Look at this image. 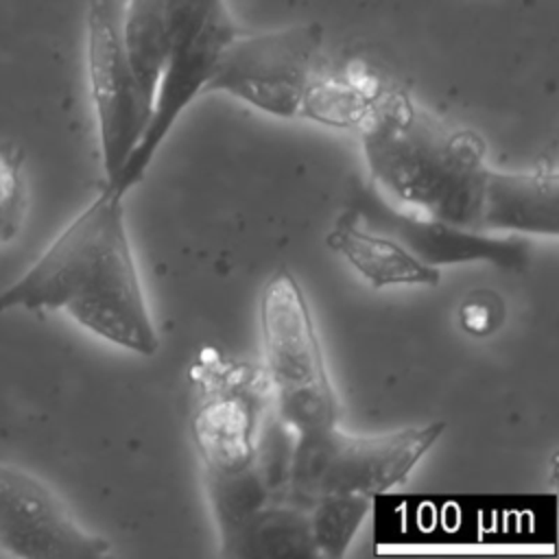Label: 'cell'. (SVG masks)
Masks as SVG:
<instances>
[{"label":"cell","instance_id":"5","mask_svg":"<svg viewBox=\"0 0 559 559\" xmlns=\"http://www.w3.org/2000/svg\"><path fill=\"white\" fill-rule=\"evenodd\" d=\"M321 24H293L266 33H236L218 52L205 92H225L277 118L304 116L319 79Z\"/></svg>","mask_w":559,"mask_h":559},{"label":"cell","instance_id":"9","mask_svg":"<svg viewBox=\"0 0 559 559\" xmlns=\"http://www.w3.org/2000/svg\"><path fill=\"white\" fill-rule=\"evenodd\" d=\"M478 229L520 231L535 236H557L559 231V179L555 168L528 173H500L489 168Z\"/></svg>","mask_w":559,"mask_h":559},{"label":"cell","instance_id":"16","mask_svg":"<svg viewBox=\"0 0 559 559\" xmlns=\"http://www.w3.org/2000/svg\"><path fill=\"white\" fill-rule=\"evenodd\" d=\"M456 317L465 334L474 338H485L502 328L507 319V306L496 290L478 288L465 295Z\"/></svg>","mask_w":559,"mask_h":559},{"label":"cell","instance_id":"8","mask_svg":"<svg viewBox=\"0 0 559 559\" xmlns=\"http://www.w3.org/2000/svg\"><path fill=\"white\" fill-rule=\"evenodd\" d=\"M352 212L373 225L380 234L400 240L419 260L439 266L450 262L489 260L504 269H518L526 262V251L518 238H500L487 231L456 227L424 214L408 212L386 201L373 186L360 192Z\"/></svg>","mask_w":559,"mask_h":559},{"label":"cell","instance_id":"7","mask_svg":"<svg viewBox=\"0 0 559 559\" xmlns=\"http://www.w3.org/2000/svg\"><path fill=\"white\" fill-rule=\"evenodd\" d=\"M0 548L24 559H98L107 537L83 528L37 474L0 461Z\"/></svg>","mask_w":559,"mask_h":559},{"label":"cell","instance_id":"13","mask_svg":"<svg viewBox=\"0 0 559 559\" xmlns=\"http://www.w3.org/2000/svg\"><path fill=\"white\" fill-rule=\"evenodd\" d=\"M197 445L207 472H227L253 463L251 413L240 397H218L194 421Z\"/></svg>","mask_w":559,"mask_h":559},{"label":"cell","instance_id":"15","mask_svg":"<svg viewBox=\"0 0 559 559\" xmlns=\"http://www.w3.org/2000/svg\"><path fill=\"white\" fill-rule=\"evenodd\" d=\"M24 153L20 146L0 144V242L11 240L26 212V186L22 177Z\"/></svg>","mask_w":559,"mask_h":559},{"label":"cell","instance_id":"10","mask_svg":"<svg viewBox=\"0 0 559 559\" xmlns=\"http://www.w3.org/2000/svg\"><path fill=\"white\" fill-rule=\"evenodd\" d=\"M207 2L210 0H120V31L127 61L151 109L173 39Z\"/></svg>","mask_w":559,"mask_h":559},{"label":"cell","instance_id":"11","mask_svg":"<svg viewBox=\"0 0 559 559\" xmlns=\"http://www.w3.org/2000/svg\"><path fill=\"white\" fill-rule=\"evenodd\" d=\"M325 242L332 251L343 255L371 288L437 286L441 282L439 266L419 260L400 240L362 227L352 210L334 223Z\"/></svg>","mask_w":559,"mask_h":559},{"label":"cell","instance_id":"6","mask_svg":"<svg viewBox=\"0 0 559 559\" xmlns=\"http://www.w3.org/2000/svg\"><path fill=\"white\" fill-rule=\"evenodd\" d=\"M85 35L90 96L98 124L103 170L107 183H111L144 133L151 105L127 61L120 0H87Z\"/></svg>","mask_w":559,"mask_h":559},{"label":"cell","instance_id":"4","mask_svg":"<svg viewBox=\"0 0 559 559\" xmlns=\"http://www.w3.org/2000/svg\"><path fill=\"white\" fill-rule=\"evenodd\" d=\"M443 430L439 419L382 435H347L338 426L297 435L288 469L293 489L308 500L389 491L406 480Z\"/></svg>","mask_w":559,"mask_h":559},{"label":"cell","instance_id":"14","mask_svg":"<svg viewBox=\"0 0 559 559\" xmlns=\"http://www.w3.org/2000/svg\"><path fill=\"white\" fill-rule=\"evenodd\" d=\"M371 496L365 493H328L314 498L308 513L310 533L317 555L338 559L369 513Z\"/></svg>","mask_w":559,"mask_h":559},{"label":"cell","instance_id":"12","mask_svg":"<svg viewBox=\"0 0 559 559\" xmlns=\"http://www.w3.org/2000/svg\"><path fill=\"white\" fill-rule=\"evenodd\" d=\"M221 555L247 559L317 557L308 513L266 502L221 542Z\"/></svg>","mask_w":559,"mask_h":559},{"label":"cell","instance_id":"2","mask_svg":"<svg viewBox=\"0 0 559 559\" xmlns=\"http://www.w3.org/2000/svg\"><path fill=\"white\" fill-rule=\"evenodd\" d=\"M358 127L373 190L408 212L478 229L491 166L476 131L441 122L400 92L376 98Z\"/></svg>","mask_w":559,"mask_h":559},{"label":"cell","instance_id":"3","mask_svg":"<svg viewBox=\"0 0 559 559\" xmlns=\"http://www.w3.org/2000/svg\"><path fill=\"white\" fill-rule=\"evenodd\" d=\"M266 376L282 421L297 435L336 426L338 397L299 280L277 269L260 295Z\"/></svg>","mask_w":559,"mask_h":559},{"label":"cell","instance_id":"1","mask_svg":"<svg viewBox=\"0 0 559 559\" xmlns=\"http://www.w3.org/2000/svg\"><path fill=\"white\" fill-rule=\"evenodd\" d=\"M122 199L105 186L33 266L0 290V314L17 308L63 310L103 341L153 356L159 336L133 260Z\"/></svg>","mask_w":559,"mask_h":559}]
</instances>
